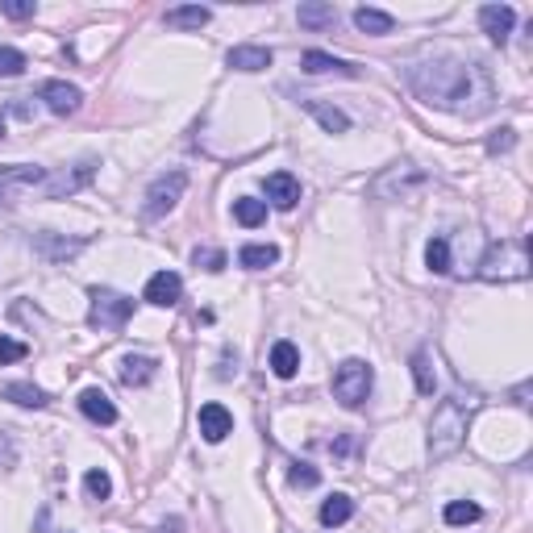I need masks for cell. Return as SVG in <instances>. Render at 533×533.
Wrapping results in <instances>:
<instances>
[{"mask_svg": "<svg viewBox=\"0 0 533 533\" xmlns=\"http://www.w3.org/2000/svg\"><path fill=\"white\" fill-rule=\"evenodd\" d=\"M404 80L425 105H438V109L451 113H466L475 117L492 105V83H488V71L479 63H463L454 55H434L425 63H409Z\"/></svg>", "mask_w": 533, "mask_h": 533, "instance_id": "obj_1", "label": "cell"}, {"mask_svg": "<svg viewBox=\"0 0 533 533\" xmlns=\"http://www.w3.org/2000/svg\"><path fill=\"white\" fill-rule=\"evenodd\" d=\"M479 400H463V396H451L442 400L434 421H429V454L434 459H451L459 454V446L466 442V425H471V412H475Z\"/></svg>", "mask_w": 533, "mask_h": 533, "instance_id": "obj_2", "label": "cell"}, {"mask_svg": "<svg viewBox=\"0 0 533 533\" xmlns=\"http://www.w3.org/2000/svg\"><path fill=\"white\" fill-rule=\"evenodd\" d=\"M525 275H529V247L521 238H500L479 259V279H488V284H513Z\"/></svg>", "mask_w": 533, "mask_h": 533, "instance_id": "obj_3", "label": "cell"}, {"mask_svg": "<svg viewBox=\"0 0 533 533\" xmlns=\"http://www.w3.org/2000/svg\"><path fill=\"white\" fill-rule=\"evenodd\" d=\"M371 383H375V371L363 358H346L342 367L333 371V396L342 400L346 409H358L371 396Z\"/></svg>", "mask_w": 533, "mask_h": 533, "instance_id": "obj_4", "label": "cell"}, {"mask_svg": "<svg viewBox=\"0 0 533 533\" xmlns=\"http://www.w3.org/2000/svg\"><path fill=\"white\" fill-rule=\"evenodd\" d=\"M134 317V301L121 296V292H109V287H96L92 292V309H88V325L109 333V329H121L125 321Z\"/></svg>", "mask_w": 533, "mask_h": 533, "instance_id": "obj_5", "label": "cell"}, {"mask_svg": "<svg viewBox=\"0 0 533 533\" xmlns=\"http://www.w3.org/2000/svg\"><path fill=\"white\" fill-rule=\"evenodd\" d=\"M184 188H188V176H184V171L159 176L151 184V192H146V217H163V213H171V208L179 205Z\"/></svg>", "mask_w": 533, "mask_h": 533, "instance_id": "obj_6", "label": "cell"}, {"mask_svg": "<svg viewBox=\"0 0 533 533\" xmlns=\"http://www.w3.org/2000/svg\"><path fill=\"white\" fill-rule=\"evenodd\" d=\"M196 421H200V438L205 442H225L233 434V412L225 409V404H200V412H196Z\"/></svg>", "mask_w": 533, "mask_h": 533, "instance_id": "obj_7", "label": "cell"}, {"mask_svg": "<svg viewBox=\"0 0 533 533\" xmlns=\"http://www.w3.org/2000/svg\"><path fill=\"white\" fill-rule=\"evenodd\" d=\"M42 100H46V109L51 113H59V117H71V113L80 109V88L75 83H67V80H46L42 83Z\"/></svg>", "mask_w": 533, "mask_h": 533, "instance_id": "obj_8", "label": "cell"}, {"mask_svg": "<svg viewBox=\"0 0 533 533\" xmlns=\"http://www.w3.org/2000/svg\"><path fill=\"white\" fill-rule=\"evenodd\" d=\"M479 26H483V34H488L496 46H505L513 26H517V13H513L508 4H483V9H479Z\"/></svg>", "mask_w": 533, "mask_h": 533, "instance_id": "obj_9", "label": "cell"}, {"mask_svg": "<svg viewBox=\"0 0 533 533\" xmlns=\"http://www.w3.org/2000/svg\"><path fill=\"white\" fill-rule=\"evenodd\" d=\"M267 200H271L275 208H296V200H301V179L292 176V171L267 176Z\"/></svg>", "mask_w": 533, "mask_h": 533, "instance_id": "obj_10", "label": "cell"}, {"mask_svg": "<svg viewBox=\"0 0 533 533\" xmlns=\"http://www.w3.org/2000/svg\"><path fill=\"white\" fill-rule=\"evenodd\" d=\"M179 296H184V284H179L176 271L151 275V284H146V301H151V304H159V309H171Z\"/></svg>", "mask_w": 533, "mask_h": 533, "instance_id": "obj_11", "label": "cell"}, {"mask_svg": "<svg viewBox=\"0 0 533 533\" xmlns=\"http://www.w3.org/2000/svg\"><path fill=\"white\" fill-rule=\"evenodd\" d=\"M159 375V363L151 355H125L121 358V383L125 388H142V383H151Z\"/></svg>", "mask_w": 533, "mask_h": 533, "instance_id": "obj_12", "label": "cell"}, {"mask_svg": "<svg viewBox=\"0 0 533 533\" xmlns=\"http://www.w3.org/2000/svg\"><path fill=\"white\" fill-rule=\"evenodd\" d=\"M42 179H46L42 167H9V171H0V200H9L17 188H34Z\"/></svg>", "mask_w": 533, "mask_h": 533, "instance_id": "obj_13", "label": "cell"}, {"mask_svg": "<svg viewBox=\"0 0 533 533\" xmlns=\"http://www.w3.org/2000/svg\"><path fill=\"white\" fill-rule=\"evenodd\" d=\"M80 409H83V417L88 421H96V425H113L117 421V409H113V400L100 392V388H88L80 396Z\"/></svg>", "mask_w": 533, "mask_h": 533, "instance_id": "obj_14", "label": "cell"}, {"mask_svg": "<svg viewBox=\"0 0 533 533\" xmlns=\"http://www.w3.org/2000/svg\"><path fill=\"white\" fill-rule=\"evenodd\" d=\"M225 63L233 71H263V67H271V51L267 46H233Z\"/></svg>", "mask_w": 533, "mask_h": 533, "instance_id": "obj_15", "label": "cell"}, {"mask_svg": "<svg viewBox=\"0 0 533 533\" xmlns=\"http://www.w3.org/2000/svg\"><path fill=\"white\" fill-rule=\"evenodd\" d=\"M301 67L309 71V75H325V71H342V75H358V67H350V63H342V59L325 55V51H304V55H301Z\"/></svg>", "mask_w": 533, "mask_h": 533, "instance_id": "obj_16", "label": "cell"}, {"mask_svg": "<svg viewBox=\"0 0 533 533\" xmlns=\"http://www.w3.org/2000/svg\"><path fill=\"white\" fill-rule=\"evenodd\" d=\"M208 9L205 4H184V9H167V26L171 29H200L208 26Z\"/></svg>", "mask_w": 533, "mask_h": 533, "instance_id": "obj_17", "label": "cell"}, {"mask_svg": "<svg viewBox=\"0 0 533 533\" xmlns=\"http://www.w3.org/2000/svg\"><path fill=\"white\" fill-rule=\"evenodd\" d=\"M271 371L279 375V380H292L296 371H301V350L292 342H275L271 346Z\"/></svg>", "mask_w": 533, "mask_h": 533, "instance_id": "obj_18", "label": "cell"}, {"mask_svg": "<svg viewBox=\"0 0 533 533\" xmlns=\"http://www.w3.org/2000/svg\"><path fill=\"white\" fill-rule=\"evenodd\" d=\"M304 109H309L317 121H321V129H325V134H346V129H350V117H346V113H338V109H329V105H321V100H304Z\"/></svg>", "mask_w": 533, "mask_h": 533, "instance_id": "obj_19", "label": "cell"}, {"mask_svg": "<svg viewBox=\"0 0 533 533\" xmlns=\"http://www.w3.org/2000/svg\"><path fill=\"white\" fill-rule=\"evenodd\" d=\"M350 517H355V500L342 492H333L325 505H321V525H329V529H333V525H346Z\"/></svg>", "mask_w": 533, "mask_h": 533, "instance_id": "obj_20", "label": "cell"}, {"mask_svg": "<svg viewBox=\"0 0 533 533\" xmlns=\"http://www.w3.org/2000/svg\"><path fill=\"white\" fill-rule=\"evenodd\" d=\"M412 380H417V392H421V396H434L438 375H434V358H429V350H417V355H412Z\"/></svg>", "mask_w": 533, "mask_h": 533, "instance_id": "obj_21", "label": "cell"}, {"mask_svg": "<svg viewBox=\"0 0 533 533\" xmlns=\"http://www.w3.org/2000/svg\"><path fill=\"white\" fill-rule=\"evenodd\" d=\"M355 26L363 29V34H375V38H380V34H392L396 21H392V13H383V9H358Z\"/></svg>", "mask_w": 533, "mask_h": 533, "instance_id": "obj_22", "label": "cell"}, {"mask_svg": "<svg viewBox=\"0 0 533 533\" xmlns=\"http://www.w3.org/2000/svg\"><path fill=\"white\" fill-rule=\"evenodd\" d=\"M233 217L242 221L247 230L263 225L267 221V200H255V196H242V200H233Z\"/></svg>", "mask_w": 533, "mask_h": 533, "instance_id": "obj_23", "label": "cell"}, {"mask_svg": "<svg viewBox=\"0 0 533 533\" xmlns=\"http://www.w3.org/2000/svg\"><path fill=\"white\" fill-rule=\"evenodd\" d=\"M4 400H13L21 409H42V404H46V392L34 388V383H9V388H4Z\"/></svg>", "mask_w": 533, "mask_h": 533, "instance_id": "obj_24", "label": "cell"}, {"mask_svg": "<svg viewBox=\"0 0 533 533\" xmlns=\"http://www.w3.org/2000/svg\"><path fill=\"white\" fill-rule=\"evenodd\" d=\"M338 21L333 4H301V26L304 29H329Z\"/></svg>", "mask_w": 533, "mask_h": 533, "instance_id": "obj_25", "label": "cell"}, {"mask_svg": "<svg viewBox=\"0 0 533 533\" xmlns=\"http://www.w3.org/2000/svg\"><path fill=\"white\" fill-rule=\"evenodd\" d=\"M275 259H279L275 247H242V255H238V263L250 271H267V267H275Z\"/></svg>", "mask_w": 533, "mask_h": 533, "instance_id": "obj_26", "label": "cell"}, {"mask_svg": "<svg viewBox=\"0 0 533 533\" xmlns=\"http://www.w3.org/2000/svg\"><path fill=\"white\" fill-rule=\"evenodd\" d=\"M92 167H96V163H83L75 176H63L59 184H51V188H46V196H55V200H59V196H71V192H80L83 184L92 179Z\"/></svg>", "mask_w": 533, "mask_h": 533, "instance_id": "obj_27", "label": "cell"}, {"mask_svg": "<svg viewBox=\"0 0 533 533\" xmlns=\"http://www.w3.org/2000/svg\"><path fill=\"white\" fill-rule=\"evenodd\" d=\"M425 263H429V271L434 275L451 271V247H446V238H434V242L425 247Z\"/></svg>", "mask_w": 533, "mask_h": 533, "instance_id": "obj_28", "label": "cell"}, {"mask_svg": "<svg viewBox=\"0 0 533 533\" xmlns=\"http://www.w3.org/2000/svg\"><path fill=\"white\" fill-rule=\"evenodd\" d=\"M83 492L92 496V500H109V496H113L109 471H88V475H83Z\"/></svg>", "mask_w": 533, "mask_h": 533, "instance_id": "obj_29", "label": "cell"}, {"mask_svg": "<svg viewBox=\"0 0 533 533\" xmlns=\"http://www.w3.org/2000/svg\"><path fill=\"white\" fill-rule=\"evenodd\" d=\"M471 521H479V505H471V500H451L446 505V525H471Z\"/></svg>", "mask_w": 533, "mask_h": 533, "instance_id": "obj_30", "label": "cell"}, {"mask_svg": "<svg viewBox=\"0 0 533 533\" xmlns=\"http://www.w3.org/2000/svg\"><path fill=\"white\" fill-rule=\"evenodd\" d=\"M26 71V55L13 46H0V75H21Z\"/></svg>", "mask_w": 533, "mask_h": 533, "instance_id": "obj_31", "label": "cell"}, {"mask_svg": "<svg viewBox=\"0 0 533 533\" xmlns=\"http://www.w3.org/2000/svg\"><path fill=\"white\" fill-rule=\"evenodd\" d=\"M0 13L13 17V21H26V17H34V0H0Z\"/></svg>", "mask_w": 533, "mask_h": 533, "instance_id": "obj_32", "label": "cell"}, {"mask_svg": "<svg viewBox=\"0 0 533 533\" xmlns=\"http://www.w3.org/2000/svg\"><path fill=\"white\" fill-rule=\"evenodd\" d=\"M29 350L26 342H17V338H0V363H21Z\"/></svg>", "mask_w": 533, "mask_h": 533, "instance_id": "obj_33", "label": "cell"}, {"mask_svg": "<svg viewBox=\"0 0 533 533\" xmlns=\"http://www.w3.org/2000/svg\"><path fill=\"white\" fill-rule=\"evenodd\" d=\"M513 142H517V134H513V129H496L492 137H488V154H500V151H513Z\"/></svg>", "mask_w": 533, "mask_h": 533, "instance_id": "obj_34", "label": "cell"}, {"mask_svg": "<svg viewBox=\"0 0 533 533\" xmlns=\"http://www.w3.org/2000/svg\"><path fill=\"white\" fill-rule=\"evenodd\" d=\"M292 483H296V488H317V483H321V475H317L309 463H296V466H292Z\"/></svg>", "mask_w": 533, "mask_h": 533, "instance_id": "obj_35", "label": "cell"}, {"mask_svg": "<svg viewBox=\"0 0 533 533\" xmlns=\"http://www.w3.org/2000/svg\"><path fill=\"white\" fill-rule=\"evenodd\" d=\"M196 267H205V271H221V267H225V255H221V250H196Z\"/></svg>", "mask_w": 533, "mask_h": 533, "instance_id": "obj_36", "label": "cell"}, {"mask_svg": "<svg viewBox=\"0 0 533 533\" xmlns=\"http://www.w3.org/2000/svg\"><path fill=\"white\" fill-rule=\"evenodd\" d=\"M13 463V442H9V434L0 429V466H9Z\"/></svg>", "mask_w": 533, "mask_h": 533, "instance_id": "obj_37", "label": "cell"}, {"mask_svg": "<svg viewBox=\"0 0 533 533\" xmlns=\"http://www.w3.org/2000/svg\"><path fill=\"white\" fill-rule=\"evenodd\" d=\"M0 137H4V117H0Z\"/></svg>", "mask_w": 533, "mask_h": 533, "instance_id": "obj_38", "label": "cell"}]
</instances>
